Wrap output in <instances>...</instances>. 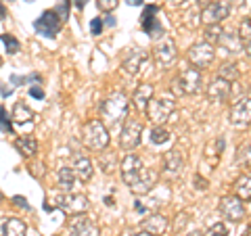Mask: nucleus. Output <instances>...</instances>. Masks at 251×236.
Segmentation results:
<instances>
[{
  "label": "nucleus",
  "mask_w": 251,
  "mask_h": 236,
  "mask_svg": "<svg viewBox=\"0 0 251 236\" xmlns=\"http://www.w3.org/2000/svg\"><path fill=\"white\" fill-rule=\"evenodd\" d=\"M151 98H153V86L151 84H143L134 92V96H132V100H134V107L138 109V111H147V107H149V103H151Z\"/></svg>",
  "instance_id": "393cba45"
},
{
  "label": "nucleus",
  "mask_w": 251,
  "mask_h": 236,
  "mask_svg": "<svg viewBox=\"0 0 251 236\" xmlns=\"http://www.w3.org/2000/svg\"><path fill=\"white\" fill-rule=\"evenodd\" d=\"M193 182H195V188H197V190H205V188L209 186V182H207V180L203 178L201 174L195 176V178H193Z\"/></svg>",
  "instance_id": "c03bdc74"
},
{
  "label": "nucleus",
  "mask_w": 251,
  "mask_h": 236,
  "mask_svg": "<svg viewBox=\"0 0 251 236\" xmlns=\"http://www.w3.org/2000/svg\"><path fill=\"white\" fill-rule=\"evenodd\" d=\"M228 96H230V82L222 80V77H216V80L207 86V98L211 103H224Z\"/></svg>",
  "instance_id": "6ab92c4d"
},
{
  "label": "nucleus",
  "mask_w": 251,
  "mask_h": 236,
  "mask_svg": "<svg viewBox=\"0 0 251 236\" xmlns=\"http://www.w3.org/2000/svg\"><path fill=\"white\" fill-rule=\"evenodd\" d=\"M103 25H105V27H115V25H117V21H115V17H113L111 13H107L105 17H103Z\"/></svg>",
  "instance_id": "49530a36"
},
{
  "label": "nucleus",
  "mask_w": 251,
  "mask_h": 236,
  "mask_svg": "<svg viewBox=\"0 0 251 236\" xmlns=\"http://www.w3.org/2000/svg\"><path fill=\"white\" fill-rule=\"evenodd\" d=\"M57 205L67 211V213H74V215H82L88 211V196L82 194V192H65L57 196Z\"/></svg>",
  "instance_id": "423d86ee"
},
{
  "label": "nucleus",
  "mask_w": 251,
  "mask_h": 236,
  "mask_svg": "<svg viewBox=\"0 0 251 236\" xmlns=\"http://www.w3.org/2000/svg\"><path fill=\"white\" fill-rule=\"evenodd\" d=\"M168 2H170L172 6H180V4H184L186 0H168Z\"/></svg>",
  "instance_id": "603ef678"
},
{
  "label": "nucleus",
  "mask_w": 251,
  "mask_h": 236,
  "mask_svg": "<svg viewBox=\"0 0 251 236\" xmlns=\"http://www.w3.org/2000/svg\"><path fill=\"white\" fill-rule=\"evenodd\" d=\"M163 169H166V174L178 178L180 174H182L184 169V157L182 153L178 151V148H172V151H168L166 155H163Z\"/></svg>",
  "instance_id": "f3484780"
},
{
  "label": "nucleus",
  "mask_w": 251,
  "mask_h": 236,
  "mask_svg": "<svg viewBox=\"0 0 251 236\" xmlns=\"http://www.w3.org/2000/svg\"><path fill=\"white\" fill-rule=\"evenodd\" d=\"M25 2H34V0H25Z\"/></svg>",
  "instance_id": "052dcab7"
},
{
  "label": "nucleus",
  "mask_w": 251,
  "mask_h": 236,
  "mask_svg": "<svg viewBox=\"0 0 251 236\" xmlns=\"http://www.w3.org/2000/svg\"><path fill=\"white\" fill-rule=\"evenodd\" d=\"M134 236H153V234H149V232H145V230H140V232H136Z\"/></svg>",
  "instance_id": "6e6d98bb"
},
{
  "label": "nucleus",
  "mask_w": 251,
  "mask_h": 236,
  "mask_svg": "<svg viewBox=\"0 0 251 236\" xmlns=\"http://www.w3.org/2000/svg\"><path fill=\"white\" fill-rule=\"evenodd\" d=\"M153 52H155L157 63H161V65H172L178 57L176 42L172 40V38H159V42H157Z\"/></svg>",
  "instance_id": "dca6fc26"
},
{
  "label": "nucleus",
  "mask_w": 251,
  "mask_h": 236,
  "mask_svg": "<svg viewBox=\"0 0 251 236\" xmlns=\"http://www.w3.org/2000/svg\"><path fill=\"white\" fill-rule=\"evenodd\" d=\"M205 236H228V230H226V226L222 222H218V224H214L209 228Z\"/></svg>",
  "instance_id": "ea45409f"
},
{
  "label": "nucleus",
  "mask_w": 251,
  "mask_h": 236,
  "mask_svg": "<svg viewBox=\"0 0 251 236\" xmlns=\"http://www.w3.org/2000/svg\"><path fill=\"white\" fill-rule=\"evenodd\" d=\"M69 6H72V0H61V2L54 6V13L61 17V21L65 23L67 21V17H69Z\"/></svg>",
  "instance_id": "4c0bfd02"
},
{
  "label": "nucleus",
  "mask_w": 251,
  "mask_h": 236,
  "mask_svg": "<svg viewBox=\"0 0 251 236\" xmlns=\"http://www.w3.org/2000/svg\"><path fill=\"white\" fill-rule=\"evenodd\" d=\"M29 96L42 100V98H44V90L40 88V86H31V88H29Z\"/></svg>",
  "instance_id": "a18cd8bd"
},
{
  "label": "nucleus",
  "mask_w": 251,
  "mask_h": 236,
  "mask_svg": "<svg viewBox=\"0 0 251 236\" xmlns=\"http://www.w3.org/2000/svg\"><path fill=\"white\" fill-rule=\"evenodd\" d=\"M72 169L75 171V176L80 178V182H88V180H92V174H94L92 161H90L86 155L75 153V155L72 157Z\"/></svg>",
  "instance_id": "a211bd4d"
},
{
  "label": "nucleus",
  "mask_w": 251,
  "mask_h": 236,
  "mask_svg": "<svg viewBox=\"0 0 251 236\" xmlns=\"http://www.w3.org/2000/svg\"><path fill=\"white\" fill-rule=\"evenodd\" d=\"M188 211H180V213L176 215V219H178V222H174V230H182V228L188 224Z\"/></svg>",
  "instance_id": "37998d69"
},
{
  "label": "nucleus",
  "mask_w": 251,
  "mask_h": 236,
  "mask_svg": "<svg viewBox=\"0 0 251 236\" xmlns=\"http://www.w3.org/2000/svg\"><path fill=\"white\" fill-rule=\"evenodd\" d=\"M128 111H130V98L126 96L124 92L109 94V96L103 100V105H100V117H103V121L109 125V128L126 121Z\"/></svg>",
  "instance_id": "f257e3e1"
},
{
  "label": "nucleus",
  "mask_w": 251,
  "mask_h": 236,
  "mask_svg": "<svg viewBox=\"0 0 251 236\" xmlns=\"http://www.w3.org/2000/svg\"><path fill=\"white\" fill-rule=\"evenodd\" d=\"M226 148V140L222 136H218L216 140H211V142L205 146V153H203V161H201V169L203 171H214L218 167L220 159H222V153Z\"/></svg>",
  "instance_id": "1a4fd4ad"
},
{
  "label": "nucleus",
  "mask_w": 251,
  "mask_h": 236,
  "mask_svg": "<svg viewBox=\"0 0 251 236\" xmlns=\"http://www.w3.org/2000/svg\"><path fill=\"white\" fill-rule=\"evenodd\" d=\"M188 236H201V232H193V234H188Z\"/></svg>",
  "instance_id": "bf43d9fd"
},
{
  "label": "nucleus",
  "mask_w": 251,
  "mask_h": 236,
  "mask_svg": "<svg viewBox=\"0 0 251 236\" xmlns=\"http://www.w3.org/2000/svg\"><path fill=\"white\" fill-rule=\"evenodd\" d=\"M218 77H222V80H226V82L237 80V77H239V67H237V63H224V65L218 69Z\"/></svg>",
  "instance_id": "2f4dec72"
},
{
  "label": "nucleus",
  "mask_w": 251,
  "mask_h": 236,
  "mask_svg": "<svg viewBox=\"0 0 251 236\" xmlns=\"http://www.w3.org/2000/svg\"><path fill=\"white\" fill-rule=\"evenodd\" d=\"M220 213H222L228 222H243L245 217V205L237 194H226L220 199Z\"/></svg>",
  "instance_id": "9d476101"
},
{
  "label": "nucleus",
  "mask_w": 251,
  "mask_h": 236,
  "mask_svg": "<svg viewBox=\"0 0 251 236\" xmlns=\"http://www.w3.org/2000/svg\"><path fill=\"white\" fill-rule=\"evenodd\" d=\"M145 63H147V52L136 50V52H132L130 57L124 61L122 69H124V73H128V75H136L140 69L145 67Z\"/></svg>",
  "instance_id": "b1692460"
},
{
  "label": "nucleus",
  "mask_w": 251,
  "mask_h": 236,
  "mask_svg": "<svg viewBox=\"0 0 251 236\" xmlns=\"http://www.w3.org/2000/svg\"><path fill=\"white\" fill-rule=\"evenodd\" d=\"M230 123L234 128H247L251 123V96H243L230 107Z\"/></svg>",
  "instance_id": "f8f14e48"
},
{
  "label": "nucleus",
  "mask_w": 251,
  "mask_h": 236,
  "mask_svg": "<svg viewBox=\"0 0 251 236\" xmlns=\"http://www.w3.org/2000/svg\"><path fill=\"white\" fill-rule=\"evenodd\" d=\"M126 2H128L130 6H140V4L145 2V0H126Z\"/></svg>",
  "instance_id": "8fccbe9b"
},
{
  "label": "nucleus",
  "mask_w": 251,
  "mask_h": 236,
  "mask_svg": "<svg viewBox=\"0 0 251 236\" xmlns=\"http://www.w3.org/2000/svg\"><path fill=\"white\" fill-rule=\"evenodd\" d=\"M99 165H100V169H103L105 174H113V171L117 169V157H115V153H100Z\"/></svg>",
  "instance_id": "7c9ffc66"
},
{
  "label": "nucleus",
  "mask_w": 251,
  "mask_h": 236,
  "mask_svg": "<svg viewBox=\"0 0 251 236\" xmlns=\"http://www.w3.org/2000/svg\"><path fill=\"white\" fill-rule=\"evenodd\" d=\"M228 2H232V4H237V6H241L243 2H245V0H228Z\"/></svg>",
  "instance_id": "4d7b16f0"
},
{
  "label": "nucleus",
  "mask_w": 251,
  "mask_h": 236,
  "mask_svg": "<svg viewBox=\"0 0 251 236\" xmlns=\"http://www.w3.org/2000/svg\"><path fill=\"white\" fill-rule=\"evenodd\" d=\"M61 27H63V21H61L59 15L54 13V9L44 11L40 17L34 21V29H36L40 36L50 38V40H52V38H57V34H59Z\"/></svg>",
  "instance_id": "20e7f679"
},
{
  "label": "nucleus",
  "mask_w": 251,
  "mask_h": 236,
  "mask_svg": "<svg viewBox=\"0 0 251 236\" xmlns=\"http://www.w3.org/2000/svg\"><path fill=\"white\" fill-rule=\"evenodd\" d=\"M67 236H99V226L84 213L74 215L67 226Z\"/></svg>",
  "instance_id": "2eb2a0df"
},
{
  "label": "nucleus",
  "mask_w": 251,
  "mask_h": 236,
  "mask_svg": "<svg viewBox=\"0 0 251 236\" xmlns=\"http://www.w3.org/2000/svg\"><path fill=\"white\" fill-rule=\"evenodd\" d=\"M170 138H172L170 132L163 128V125H155V128L151 130V142L153 144H166Z\"/></svg>",
  "instance_id": "473e14b6"
},
{
  "label": "nucleus",
  "mask_w": 251,
  "mask_h": 236,
  "mask_svg": "<svg viewBox=\"0 0 251 236\" xmlns=\"http://www.w3.org/2000/svg\"><path fill=\"white\" fill-rule=\"evenodd\" d=\"M201 88V71L199 69H186L180 73L178 80L172 84V92L176 96H184V94H197Z\"/></svg>",
  "instance_id": "7ed1b4c3"
},
{
  "label": "nucleus",
  "mask_w": 251,
  "mask_h": 236,
  "mask_svg": "<svg viewBox=\"0 0 251 236\" xmlns=\"http://www.w3.org/2000/svg\"><path fill=\"white\" fill-rule=\"evenodd\" d=\"M90 31H92V36H100V34H103V17H94L92 19Z\"/></svg>",
  "instance_id": "79ce46f5"
},
{
  "label": "nucleus",
  "mask_w": 251,
  "mask_h": 236,
  "mask_svg": "<svg viewBox=\"0 0 251 236\" xmlns=\"http://www.w3.org/2000/svg\"><path fill=\"white\" fill-rule=\"evenodd\" d=\"M237 163H243V165H247V167H251V144L239 146V151H237Z\"/></svg>",
  "instance_id": "c9c22d12"
},
{
  "label": "nucleus",
  "mask_w": 251,
  "mask_h": 236,
  "mask_svg": "<svg viewBox=\"0 0 251 236\" xmlns=\"http://www.w3.org/2000/svg\"><path fill=\"white\" fill-rule=\"evenodd\" d=\"M122 180L128 186L132 184H136L138 182V178L143 176V171H145V165H143V159H140L138 155L134 153H130V155H126L124 157V161H122Z\"/></svg>",
  "instance_id": "0eeeda50"
},
{
  "label": "nucleus",
  "mask_w": 251,
  "mask_h": 236,
  "mask_svg": "<svg viewBox=\"0 0 251 236\" xmlns=\"http://www.w3.org/2000/svg\"><path fill=\"white\" fill-rule=\"evenodd\" d=\"M143 230L149 232V234H153V236H159V234H163L168 230V219L163 217L161 213H153L143 222Z\"/></svg>",
  "instance_id": "5701e85b"
},
{
  "label": "nucleus",
  "mask_w": 251,
  "mask_h": 236,
  "mask_svg": "<svg viewBox=\"0 0 251 236\" xmlns=\"http://www.w3.org/2000/svg\"><path fill=\"white\" fill-rule=\"evenodd\" d=\"M222 36H224L222 25H207L205 31H203V38H205L203 42L216 46V44H220V40H222Z\"/></svg>",
  "instance_id": "c756f323"
},
{
  "label": "nucleus",
  "mask_w": 251,
  "mask_h": 236,
  "mask_svg": "<svg viewBox=\"0 0 251 236\" xmlns=\"http://www.w3.org/2000/svg\"><path fill=\"white\" fill-rule=\"evenodd\" d=\"M155 182H157V171H155V169H145L143 176L138 178V182L130 186V190L134 192V194H138V196H140V194L145 196V194H149V192L153 190Z\"/></svg>",
  "instance_id": "aec40b11"
},
{
  "label": "nucleus",
  "mask_w": 251,
  "mask_h": 236,
  "mask_svg": "<svg viewBox=\"0 0 251 236\" xmlns=\"http://www.w3.org/2000/svg\"><path fill=\"white\" fill-rule=\"evenodd\" d=\"M11 119L13 121H17V123H25V121H31L34 119V111L25 105V103H15L13 107V115H11Z\"/></svg>",
  "instance_id": "cd10ccee"
},
{
  "label": "nucleus",
  "mask_w": 251,
  "mask_h": 236,
  "mask_svg": "<svg viewBox=\"0 0 251 236\" xmlns=\"http://www.w3.org/2000/svg\"><path fill=\"white\" fill-rule=\"evenodd\" d=\"M15 148L21 157H34L38 153V140L34 136H19L15 140Z\"/></svg>",
  "instance_id": "a878e982"
},
{
  "label": "nucleus",
  "mask_w": 251,
  "mask_h": 236,
  "mask_svg": "<svg viewBox=\"0 0 251 236\" xmlns=\"http://www.w3.org/2000/svg\"><path fill=\"white\" fill-rule=\"evenodd\" d=\"M228 13H230L228 2H224V0H216V2L203 6L201 21L205 23V25H220V23L228 17Z\"/></svg>",
  "instance_id": "9b49d317"
},
{
  "label": "nucleus",
  "mask_w": 251,
  "mask_h": 236,
  "mask_svg": "<svg viewBox=\"0 0 251 236\" xmlns=\"http://www.w3.org/2000/svg\"><path fill=\"white\" fill-rule=\"evenodd\" d=\"M174 109H176V103L172 98H157V100L149 103L147 115L155 125H163L170 119V115L174 113Z\"/></svg>",
  "instance_id": "39448f33"
},
{
  "label": "nucleus",
  "mask_w": 251,
  "mask_h": 236,
  "mask_svg": "<svg viewBox=\"0 0 251 236\" xmlns=\"http://www.w3.org/2000/svg\"><path fill=\"white\" fill-rule=\"evenodd\" d=\"M0 40H2V44L6 46L9 54H17V52H19L21 44H19V40H17L15 36H11V34H2V36H0Z\"/></svg>",
  "instance_id": "f704fd0d"
},
{
  "label": "nucleus",
  "mask_w": 251,
  "mask_h": 236,
  "mask_svg": "<svg viewBox=\"0 0 251 236\" xmlns=\"http://www.w3.org/2000/svg\"><path fill=\"white\" fill-rule=\"evenodd\" d=\"M109 130L100 119H90L82 128V142L90 151H105L109 146Z\"/></svg>",
  "instance_id": "f03ea898"
},
{
  "label": "nucleus",
  "mask_w": 251,
  "mask_h": 236,
  "mask_svg": "<svg viewBox=\"0 0 251 236\" xmlns=\"http://www.w3.org/2000/svg\"><path fill=\"white\" fill-rule=\"evenodd\" d=\"M0 19H6V9H4L2 2H0Z\"/></svg>",
  "instance_id": "864d4df0"
},
{
  "label": "nucleus",
  "mask_w": 251,
  "mask_h": 236,
  "mask_svg": "<svg viewBox=\"0 0 251 236\" xmlns=\"http://www.w3.org/2000/svg\"><path fill=\"white\" fill-rule=\"evenodd\" d=\"M57 180H59V188L65 192H75V188L80 186V178L75 176L72 167H61L57 171Z\"/></svg>",
  "instance_id": "412c9836"
},
{
  "label": "nucleus",
  "mask_w": 251,
  "mask_h": 236,
  "mask_svg": "<svg viewBox=\"0 0 251 236\" xmlns=\"http://www.w3.org/2000/svg\"><path fill=\"white\" fill-rule=\"evenodd\" d=\"M13 203L17 207H27V199H23V196H13Z\"/></svg>",
  "instance_id": "de8ad7c7"
},
{
  "label": "nucleus",
  "mask_w": 251,
  "mask_h": 236,
  "mask_svg": "<svg viewBox=\"0 0 251 236\" xmlns=\"http://www.w3.org/2000/svg\"><path fill=\"white\" fill-rule=\"evenodd\" d=\"M143 130H145L143 121H138V119H128L126 121V125L122 128V136H120L122 148H126V151L136 148L140 144V138H143Z\"/></svg>",
  "instance_id": "6e6552de"
},
{
  "label": "nucleus",
  "mask_w": 251,
  "mask_h": 236,
  "mask_svg": "<svg viewBox=\"0 0 251 236\" xmlns=\"http://www.w3.org/2000/svg\"><path fill=\"white\" fill-rule=\"evenodd\" d=\"M0 132H4V134H13V125H11L9 113H6V109H4V107H0Z\"/></svg>",
  "instance_id": "e433bc0d"
},
{
  "label": "nucleus",
  "mask_w": 251,
  "mask_h": 236,
  "mask_svg": "<svg viewBox=\"0 0 251 236\" xmlns=\"http://www.w3.org/2000/svg\"><path fill=\"white\" fill-rule=\"evenodd\" d=\"M0 92H2V96H9V94L13 92V88H6V86H2V88H0Z\"/></svg>",
  "instance_id": "3c124183"
},
{
  "label": "nucleus",
  "mask_w": 251,
  "mask_h": 236,
  "mask_svg": "<svg viewBox=\"0 0 251 236\" xmlns=\"http://www.w3.org/2000/svg\"><path fill=\"white\" fill-rule=\"evenodd\" d=\"M27 226L19 217H9L0 224V236H25Z\"/></svg>",
  "instance_id": "4be33fe9"
},
{
  "label": "nucleus",
  "mask_w": 251,
  "mask_h": 236,
  "mask_svg": "<svg viewBox=\"0 0 251 236\" xmlns=\"http://www.w3.org/2000/svg\"><path fill=\"white\" fill-rule=\"evenodd\" d=\"M234 194H237L243 203L251 201V174H243L237 182H234Z\"/></svg>",
  "instance_id": "bb28decb"
},
{
  "label": "nucleus",
  "mask_w": 251,
  "mask_h": 236,
  "mask_svg": "<svg viewBox=\"0 0 251 236\" xmlns=\"http://www.w3.org/2000/svg\"><path fill=\"white\" fill-rule=\"evenodd\" d=\"M220 46L226 48L228 54H239L243 50V42L239 40V36H232V34H224L222 40H220Z\"/></svg>",
  "instance_id": "c85d7f7f"
},
{
  "label": "nucleus",
  "mask_w": 251,
  "mask_h": 236,
  "mask_svg": "<svg viewBox=\"0 0 251 236\" xmlns=\"http://www.w3.org/2000/svg\"><path fill=\"white\" fill-rule=\"evenodd\" d=\"M117 4H120V0H97V6L103 13H113L117 9Z\"/></svg>",
  "instance_id": "58836bf2"
},
{
  "label": "nucleus",
  "mask_w": 251,
  "mask_h": 236,
  "mask_svg": "<svg viewBox=\"0 0 251 236\" xmlns=\"http://www.w3.org/2000/svg\"><path fill=\"white\" fill-rule=\"evenodd\" d=\"M216 57V50L214 46L207 44V42H197L191 46V50H188V59L197 69H203V67H209V63L214 61Z\"/></svg>",
  "instance_id": "ddd939ff"
},
{
  "label": "nucleus",
  "mask_w": 251,
  "mask_h": 236,
  "mask_svg": "<svg viewBox=\"0 0 251 236\" xmlns=\"http://www.w3.org/2000/svg\"><path fill=\"white\" fill-rule=\"evenodd\" d=\"M86 2H88V0H74V4H75V6H77V9H80V11H82L84 6H86Z\"/></svg>",
  "instance_id": "09e8293b"
},
{
  "label": "nucleus",
  "mask_w": 251,
  "mask_h": 236,
  "mask_svg": "<svg viewBox=\"0 0 251 236\" xmlns=\"http://www.w3.org/2000/svg\"><path fill=\"white\" fill-rule=\"evenodd\" d=\"M197 2H199L201 6H207V4H211V2H216V0H197Z\"/></svg>",
  "instance_id": "5fc2aeb1"
},
{
  "label": "nucleus",
  "mask_w": 251,
  "mask_h": 236,
  "mask_svg": "<svg viewBox=\"0 0 251 236\" xmlns=\"http://www.w3.org/2000/svg\"><path fill=\"white\" fill-rule=\"evenodd\" d=\"M239 40L243 44H251V17H245L239 23Z\"/></svg>",
  "instance_id": "72a5a7b5"
},
{
  "label": "nucleus",
  "mask_w": 251,
  "mask_h": 236,
  "mask_svg": "<svg viewBox=\"0 0 251 236\" xmlns=\"http://www.w3.org/2000/svg\"><path fill=\"white\" fill-rule=\"evenodd\" d=\"M199 21H201V13H199V15L195 13V11H188V13H186V25H188V27L195 29V27L199 25Z\"/></svg>",
  "instance_id": "a19ab883"
},
{
  "label": "nucleus",
  "mask_w": 251,
  "mask_h": 236,
  "mask_svg": "<svg viewBox=\"0 0 251 236\" xmlns=\"http://www.w3.org/2000/svg\"><path fill=\"white\" fill-rule=\"evenodd\" d=\"M245 52H247V57L251 59V44H247V48H245Z\"/></svg>",
  "instance_id": "13d9d810"
},
{
  "label": "nucleus",
  "mask_w": 251,
  "mask_h": 236,
  "mask_svg": "<svg viewBox=\"0 0 251 236\" xmlns=\"http://www.w3.org/2000/svg\"><path fill=\"white\" fill-rule=\"evenodd\" d=\"M157 13H159V6L147 4L143 11V17H140V25L147 31V36H151V38L163 36V27H161V21L157 17Z\"/></svg>",
  "instance_id": "4468645a"
}]
</instances>
